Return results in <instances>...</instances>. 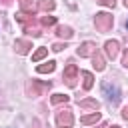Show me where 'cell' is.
<instances>
[{
    "mask_svg": "<svg viewBox=\"0 0 128 128\" xmlns=\"http://www.w3.org/2000/svg\"><path fill=\"white\" fill-rule=\"evenodd\" d=\"M38 126H40V122H38V120H34V128H38Z\"/></svg>",
    "mask_w": 128,
    "mask_h": 128,
    "instance_id": "cell-24",
    "label": "cell"
},
{
    "mask_svg": "<svg viewBox=\"0 0 128 128\" xmlns=\"http://www.w3.org/2000/svg\"><path fill=\"white\" fill-rule=\"evenodd\" d=\"M56 34L60 36V38H64V40H70L72 36H74V32H72V28L70 26H56Z\"/></svg>",
    "mask_w": 128,
    "mask_h": 128,
    "instance_id": "cell-12",
    "label": "cell"
},
{
    "mask_svg": "<svg viewBox=\"0 0 128 128\" xmlns=\"http://www.w3.org/2000/svg\"><path fill=\"white\" fill-rule=\"evenodd\" d=\"M36 70H38L40 74H50V72H54V70H56V62H54V60H48V62H44V64L36 66Z\"/></svg>",
    "mask_w": 128,
    "mask_h": 128,
    "instance_id": "cell-13",
    "label": "cell"
},
{
    "mask_svg": "<svg viewBox=\"0 0 128 128\" xmlns=\"http://www.w3.org/2000/svg\"><path fill=\"white\" fill-rule=\"evenodd\" d=\"M96 44L94 42H84V44H80L78 48H76V54L80 56V58H88V56H92L94 52H96Z\"/></svg>",
    "mask_w": 128,
    "mask_h": 128,
    "instance_id": "cell-7",
    "label": "cell"
},
{
    "mask_svg": "<svg viewBox=\"0 0 128 128\" xmlns=\"http://www.w3.org/2000/svg\"><path fill=\"white\" fill-rule=\"evenodd\" d=\"M98 120H100V112H96V110H94L92 114H86V116H82V118H80V122H82V124H86V126H88V124H96Z\"/></svg>",
    "mask_w": 128,
    "mask_h": 128,
    "instance_id": "cell-15",
    "label": "cell"
},
{
    "mask_svg": "<svg viewBox=\"0 0 128 128\" xmlns=\"http://www.w3.org/2000/svg\"><path fill=\"white\" fill-rule=\"evenodd\" d=\"M30 48H32V42L30 40H16L14 42V50H16V54H28L30 52Z\"/></svg>",
    "mask_w": 128,
    "mask_h": 128,
    "instance_id": "cell-9",
    "label": "cell"
},
{
    "mask_svg": "<svg viewBox=\"0 0 128 128\" xmlns=\"http://www.w3.org/2000/svg\"><path fill=\"white\" fill-rule=\"evenodd\" d=\"M112 24H114V18H112V14H108V12H98L96 14V18H94V26H96V30L98 32H108L110 28H112Z\"/></svg>",
    "mask_w": 128,
    "mask_h": 128,
    "instance_id": "cell-4",
    "label": "cell"
},
{
    "mask_svg": "<svg viewBox=\"0 0 128 128\" xmlns=\"http://www.w3.org/2000/svg\"><path fill=\"white\" fill-rule=\"evenodd\" d=\"M64 48H66V44H62V42H56V44H52V50H54V52H62Z\"/></svg>",
    "mask_w": 128,
    "mask_h": 128,
    "instance_id": "cell-20",
    "label": "cell"
},
{
    "mask_svg": "<svg viewBox=\"0 0 128 128\" xmlns=\"http://www.w3.org/2000/svg\"><path fill=\"white\" fill-rule=\"evenodd\" d=\"M110 128H120V126H118V124H114V126H110Z\"/></svg>",
    "mask_w": 128,
    "mask_h": 128,
    "instance_id": "cell-25",
    "label": "cell"
},
{
    "mask_svg": "<svg viewBox=\"0 0 128 128\" xmlns=\"http://www.w3.org/2000/svg\"><path fill=\"white\" fill-rule=\"evenodd\" d=\"M82 80H84V90H90L94 86V76L90 72H82Z\"/></svg>",
    "mask_w": 128,
    "mask_h": 128,
    "instance_id": "cell-17",
    "label": "cell"
},
{
    "mask_svg": "<svg viewBox=\"0 0 128 128\" xmlns=\"http://www.w3.org/2000/svg\"><path fill=\"white\" fill-rule=\"evenodd\" d=\"M16 20L22 24V28H24V32L28 34V36H32V38H38L40 34H42V30L36 26V18H34V14H28V12H18L16 14Z\"/></svg>",
    "mask_w": 128,
    "mask_h": 128,
    "instance_id": "cell-1",
    "label": "cell"
},
{
    "mask_svg": "<svg viewBox=\"0 0 128 128\" xmlns=\"http://www.w3.org/2000/svg\"><path fill=\"white\" fill-rule=\"evenodd\" d=\"M68 100H70V96H66V94H54V96L50 98V102L56 104V106H58V104H66Z\"/></svg>",
    "mask_w": 128,
    "mask_h": 128,
    "instance_id": "cell-18",
    "label": "cell"
},
{
    "mask_svg": "<svg viewBox=\"0 0 128 128\" xmlns=\"http://www.w3.org/2000/svg\"><path fill=\"white\" fill-rule=\"evenodd\" d=\"M40 24H42L44 28L54 26V24H56V16H40Z\"/></svg>",
    "mask_w": 128,
    "mask_h": 128,
    "instance_id": "cell-19",
    "label": "cell"
},
{
    "mask_svg": "<svg viewBox=\"0 0 128 128\" xmlns=\"http://www.w3.org/2000/svg\"><path fill=\"white\" fill-rule=\"evenodd\" d=\"M46 56H48V48L40 46V48L32 54V60H34V62H40V60H42V58H46Z\"/></svg>",
    "mask_w": 128,
    "mask_h": 128,
    "instance_id": "cell-16",
    "label": "cell"
},
{
    "mask_svg": "<svg viewBox=\"0 0 128 128\" xmlns=\"http://www.w3.org/2000/svg\"><path fill=\"white\" fill-rule=\"evenodd\" d=\"M126 28H128V20H126Z\"/></svg>",
    "mask_w": 128,
    "mask_h": 128,
    "instance_id": "cell-27",
    "label": "cell"
},
{
    "mask_svg": "<svg viewBox=\"0 0 128 128\" xmlns=\"http://www.w3.org/2000/svg\"><path fill=\"white\" fill-rule=\"evenodd\" d=\"M104 50H106V56H108L110 60H114V58L118 56V52H120V42H118V40H106Z\"/></svg>",
    "mask_w": 128,
    "mask_h": 128,
    "instance_id": "cell-8",
    "label": "cell"
},
{
    "mask_svg": "<svg viewBox=\"0 0 128 128\" xmlns=\"http://www.w3.org/2000/svg\"><path fill=\"white\" fill-rule=\"evenodd\" d=\"M56 124H58V128H72V124H74L72 110H70V108L58 110V112H56Z\"/></svg>",
    "mask_w": 128,
    "mask_h": 128,
    "instance_id": "cell-6",
    "label": "cell"
},
{
    "mask_svg": "<svg viewBox=\"0 0 128 128\" xmlns=\"http://www.w3.org/2000/svg\"><path fill=\"white\" fill-rule=\"evenodd\" d=\"M80 108H90V110H100V102L94 98H86V100H78Z\"/></svg>",
    "mask_w": 128,
    "mask_h": 128,
    "instance_id": "cell-11",
    "label": "cell"
},
{
    "mask_svg": "<svg viewBox=\"0 0 128 128\" xmlns=\"http://www.w3.org/2000/svg\"><path fill=\"white\" fill-rule=\"evenodd\" d=\"M124 6H126V8H128V0H124Z\"/></svg>",
    "mask_w": 128,
    "mask_h": 128,
    "instance_id": "cell-26",
    "label": "cell"
},
{
    "mask_svg": "<svg viewBox=\"0 0 128 128\" xmlns=\"http://www.w3.org/2000/svg\"><path fill=\"white\" fill-rule=\"evenodd\" d=\"M122 118H124V120H128V106H126V108H122Z\"/></svg>",
    "mask_w": 128,
    "mask_h": 128,
    "instance_id": "cell-23",
    "label": "cell"
},
{
    "mask_svg": "<svg viewBox=\"0 0 128 128\" xmlns=\"http://www.w3.org/2000/svg\"><path fill=\"white\" fill-rule=\"evenodd\" d=\"M96 2H100L102 6H108V8H114V4H116V0H96Z\"/></svg>",
    "mask_w": 128,
    "mask_h": 128,
    "instance_id": "cell-21",
    "label": "cell"
},
{
    "mask_svg": "<svg viewBox=\"0 0 128 128\" xmlns=\"http://www.w3.org/2000/svg\"><path fill=\"white\" fill-rule=\"evenodd\" d=\"M92 66H94V68H96L98 72H102V70L106 68V60L102 58V54L98 52V48H96V52L92 54Z\"/></svg>",
    "mask_w": 128,
    "mask_h": 128,
    "instance_id": "cell-10",
    "label": "cell"
},
{
    "mask_svg": "<svg viewBox=\"0 0 128 128\" xmlns=\"http://www.w3.org/2000/svg\"><path fill=\"white\" fill-rule=\"evenodd\" d=\"M54 8H56L54 0H38V10L40 12H52Z\"/></svg>",
    "mask_w": 128,
    "mask_h": 128,
    "instance_id": "cell-14",
    "label": "cell"
},
{
    "mask_svg": "<svg viewBox=\"0 0 128 128\" xmlns=\"http://www.w3.org/2000/svg\"><path fill=\"white\" fill-rule=\"evenodd\" d=\"M122 64H124V66L128 68V48L124 50V58H122Z\"/></svg>",
    "mask_w": 128,
    "mask_h": 128,
    "instance_id": "cell-22",
    "label": "cell"
},
{
    "mask_svg": "<svg viewBox=\"0 0 128 128\" xmlns=\"http://www.w3.org/2000/svg\"><path fill=\"white\" fill-rule=\"evenodd\" d=\"M100 88H102V94L106 96V100H108L112 106H116V104L120 102L122 96H120V88H118L116 82H112L110 78H106V80H102V86H100Z\"/></svg>",
    "mask_w": 128,
    "mask_h": 128,
    "instance_id": "cell-2",
    "label": "cell"
},
{
    "mask_svg": "<svg viewBox=\"0 0 128 128\" xmlns=\"http://www.w3.org/2000/svg\"><path fill=\"white\" fill-rule=\"evenodd\" d=\"M76 80H78V66L74 62H68V66L64 68V74H62V82L70 88L76 86Z\"/></svg>",
    "mask_w": 128,
    "mask_h": 128,
    "instance_id": "cell-5",
    "label": "cell"
},
{
    "mask_svg": "<svg viewBox=\"0 0 128 128\" xmlns=\"http://www.w3.org/2000/svg\"><path fill=\"white\" fill-rule=\"evenodd\" d=\"M52 88V82H40V80H30L26 84V96L30 98H36V96H42L44 92H48Z\"/></svg>",
    "mask_w": 128,
    "mask_h": 128,
    "instance_id": "cell-3",
    "label": "cell"
}]
</instances>
